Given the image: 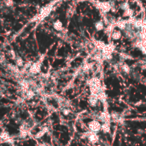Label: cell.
<instances>
[{
	"label": "cell",
	"mask_w": 146,
	"mask_h": 146,
	"mask_svg": "<svg viewBox=\"0 0 146 146\" xmlns=\"http://www.w3.org/2000/svg\"><path fill=\"white\" fill-rule=\"evenodd\" d=\"M39 146H48V145L46 143H43V144H40Z\"/></svg>",
	"instance_id": "cell-21"
},
{
	"label": "cell",
	"mask_w": 146,
	"mask_h": 146,
	"mask_svg": "<svg viewBox=\"0 0 146 146\" xmlns=\"http://www.w3.org/2000/svg\"><path fill=\"white\" fill-rule=\"evenodd\" d=\"M88 128L90 129V130L93 133H98L101 129V125L99 123V122L96 121V120H93L88 123Z\"/></svg>",
	"instance_id": "cell-1"
},
{
	"label": "cell",
	"mask_w": 146,
	"mask_h": 146,
	"mask_svg": "<svg viewBox=\"0 0 146 146\" xmlns=\"http://www.w3.org/2000/svg\"><path fill=\"white\" fill-rule=\"evenodd\" d=\"M132 14H133V12H132L130 9H127V10L126 11L124 15H126V16H128V17H130V16L132 15Z\"/></svg>",
	"instance_id": "cell-17"
},
{
	"label": "cell",
	"mask_w": 146,
	"mask_h": 146,
	"mask_svg": "<svg viewBox=\"0 0 146 146\" xmlns=\"http://www.w3.org/2000/svg\"><path fill=\"white\" fill-rule=\"evenodd\" d=\"M121 36V32L118 31H115L112 33V37L113 39H118Z\"/></svg>",
	"instance_id": "cell-11"
},
{
	"label": "cell",
	"mask_w": 146,
	"mask_h": 146,
	"mask_svg": "<svg viewBox=\"0 0 146 146\" xmlns=\"http://www.w3.org/2000/svg\"><path fill=\"white\" fill-rule=\"evenodd\" d=\"M54 27L55 29L58 30V31H61L63 27H62V23L58 20V21H56L54 23Z\"/></svg>",
	"instance_id": "cell-7"
},
{
	"label": "cell",
	"mask_w": 146,
	"mask_h": 146,
	"mask_svg": "<svg viewBox=\"0 0 146 146\" xmlns=\"http://www.w3.org/2000/svg\"><path fill=\"white\" fill-rule=\"evenodd\" d=\"M86 137H88V140L93 143V144H95L98 141V136L96 134V133H93V132H91V133H87L86 134Z\"/></svg>",
	"instance_id": "cell-2"
},
{
	"label": "cell",
	"mask_w": 146,
	"mask_h": 146,
	"mask_svg": "<svg viewBox=\"0 0 146 146\" xmlns=\"http://www.w3.org/2000/svg\"><path fill=\"white\" fill-rule=\"evenodd\" d=\"M99 8H100L103 12H108L110 8H111V6L109 3L108 2H104V3H100L99 4Z\"/></svg>",
	"instance_id": "cell-3"
},
{
	"label": "cell",
	"mask_w": 146,
	"mask_h": 146,
	"mask_svg": "<svg viewBox=\"0 0 146 146\" xmlns=\"http://www.w3.org/2000/svg\"><path fill=\"white\" fill-rule=\"evenodd\" d=\"M63 113L65 115H67L69 114V110L68 109H64L63 110Z\"/></svg>",
	"instance_id": "cell-20"
},
{
	"label": "cell",
	"mask_w": 146,
	"mask_h": 146,
	"mask_svg": "<svg viewBox=\"0 0 146 146\" xmlns=\"http://www.w3.org/2000/svg\"><path fill=\"white\" fill-rule=\"evenodd\" d=\"M34 92L33 91H31V90H29V91L27 92V96L29 97H29H33L34 96Z\"/></svg>",
	"instance_id": "cell-19"
},
{
	"label": "cell",
	"mask_w": 146,
	"mask_h": 146,
	"mask_svg": "<svg viewBox=\"0 0 146 146\" xmlns=\"http://www.w3.org/2000/svg\"><path fill=\"white\" fill-rule=\"evenodd\" d=\"M47 131H48V128H44L42 130H41L40 132H39V133H37L35 137H36V138H40V137H42Z\"/></svg>",
	"instance_id": "cell-9"
},
{
	"label": "cell",
	"mask_w": 146,
	"mask_h": 146,
	"mask_svg": "<svg viewBox=\"0 0 146 146\" xmlns=\"http://www.w3.org/2000/svg\"><path fill=\"white\" fill-rule=\"evenodd\" d=\"M17 64L19 67H21V66L23 65V61H22V60L21 58H17Z\"/></svg>",
	"instance_id": "cell-16"
},
{
	"label": "cell",
	"mask_w": 146,
	"mask_h": 146,
	"mask_svg": "<svg viewBox=\"0 0 146 146\" xmlns=\"http://www.w3.org/2000/svg\"><path fill=\"white\" fill-rule=\"evenodd\" d=\"M103 27H104L103 23V22H101V21H99V22H96V24H95V27L96 29V30H98V31L102 30V29H103Z\"/></svg>",
	"instance_id": "cell-10"
},
{
	"label": "cell",
	"mask_w": 146,
	"mask_h": 146,
	"mask_svg": "<svg viewBox=\"0 0 146 146\" xmlns=\"http://www.w3.org/2000/svg\"><path fill=\"white\" fill-rule=\"evenodd\" d=\"M143 25V22L140 20H136L133 22V26L136 28H140Z\"/></svg>",
	"instance_id": "cell-13"
},
{
	"label": "cell",
	"mask_w": 146,
	"mask_h": 146,
	"mask_svg": "<svg viewBox=\"0 0 146 146\" xmlns=\"http://www.w3.org/2000/svg\"><path fill=\"white\" fill-rule=\"evenodd\" d=\"M101 130L104 133H109L110 132V125L108 122H105L102 126H101Z\"/></svg>",
	"instance_id": "cell-8"
},
{
	"label": "cell",
	"mask_w": 146,
	"mask_h": 146,
	"mask_svg": "<svg viewBox=\"0 0 146 146\" xmlns=\"http://www.w3.org/2000/svg\"><path fill=\"white\" fill-rule=\"evenodd\" d=\"M98 118L100 119V120L103 121V122H108V121H110V115L107 112H103L101 113Z\"/></svg>",
	"instance_id": "cell-4"
},
{
	"label": "cell",
	"mask_w": 146,
	"mask_h": 146,
	"mask_svg": "<svg viewBox=\"0 0 146 146\" xmlns=\"http://www.w3.org/2000/svg\"><path fill=\"white\" fill-rule=\"evenodd\" d=\"M1 137V140H4L5 142H7L8 140H10L9 135H8L7 133H2Z\"/></svg>",
	"instance_id": "cell-12"
},
{
	"label": "cell",
	"mask_w": 146,
	"mask_h": 146,
	"mask_svg": "<svg viewBox=\"0 0 146 146\" xmlns=\"http://www.w3.org/2000/svg\"><path fill=\"white\" fill-rule=\"evenodd\" d=\"M122 69H123V70L125 73H128L130 72V68H129V67H128V65H126V64H124V65L122 67Z\"/></svg>",
	"instance_id": "cell-14"
},
{
	"label": "cell",
	"mask_w": 146,
	"mask_h": 146,
	"mask_svg": "<svg viewBox=\"0 0 146 146\" xmlns=\"http://www.w3.org/2000/svg\"><path fill=\"white\" fill-rule=\"evenodd\" d=\"M30 73L33 74H37L40 71V64L39 63H35L30 67Z\"/></svg>",
	"instance_id": "cell-5"
},
{
	"label": "cell",
	"mask_w": 146,
	"mask_h": 146,
	"mask_svg": "<svg viewBox=\"0 0 146 146\" xmlns=\"http://www.w3.org/2000/svg\"><path fill=\"white\" fill-rule=\"evenodd\" d=\"M120 7H121V9H123V10L126 11L127 9H128V4H127V3H123V4H121Z\"/></svg>",
	"instance_id": "cell-15"
},
{
	"label": "cell",
	"mask_w": 146,
	"mask_h": 146,
	"mask_svg": "<svg viewBox=\"0 0 146 146\" xmlns=\"http://www.w3.org/2000/svg\"><path fill=\"white\" fill-rule=\"evenodd\" d=\"M5 4H6V5L7 6H11V5H12V4H13V1L12 0H5Z\"/></svg>",
	"instance_id": "cell-18"
},
{
	"label": "cell",
	"mask_w": 146,
	"mask_h": 146,
	"mask_svg": "<svg viewBox=\"0 0 146 146\" xmlns=\"http://www.w3.org/2000/svg\"><path fill=\"white\" fill-rule=\"evenodd\" d=\"M97 96H96V95H92V97L89 99V104H90V105L92 106V107H95V106H96V105H97Z\"/></svg>",
	"instance_id": "cell-6"
}]
</instances>
